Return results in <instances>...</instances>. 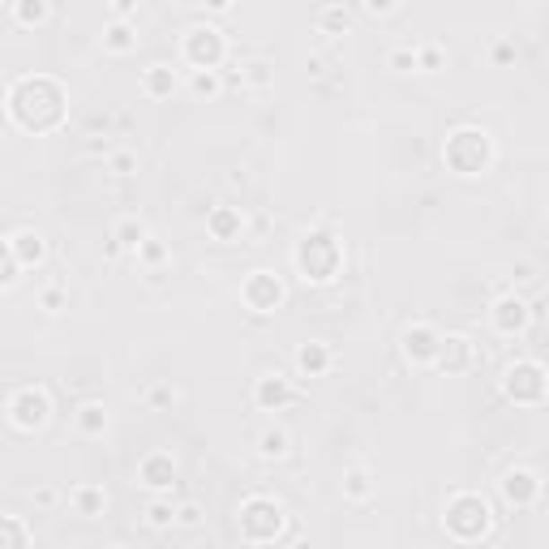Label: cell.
I'll use <instances>...</instances> for the list:
<instances>
[{
	"instance_id": "cell-4",
	"label": "cell",
	"mask_w": 549,
	"mask_h": 549,
	"mask_svg": "<svg viewBox=\"0 0 549 549\" xmlns=\"http://www.w3.org/2000/svg\"><path fill=\"white\" fill-rule=\"evenodd\" d=\"M442 524L455 541H481L493 528V507L481 493H451L442 507Z\"/></svg>"
},
{
	"instance_id": "cell-46",
	"label": "cell",
	"mask_w": 549,
	"mask_h": 549,
	"mask_svg": "<svg viewBox=\"0 0 549 549\" xmlns=\"http://www.w3.org/2000/svg\"><path fill=\"white\" fill-rule=\"evenodd\" d=\"M112 549H125V545H112Z\"/></svg>"
},
{
	"instance_id": "cell-17",
	"label": "cell",
	"mask_w": 549,
	"mask_h": 549,
	"mask_svg": "<svg viewBox=\"0 0 549 549\" xmlns=\"http://www.w3.org/2000/svg\"><path fill=\"white\" fill-rule=\"evenodd\" d=\"M177 86H180V69L168 65V60H155V65L142 69V95L146 99H168Z\"/></svg>"
},
{
	"instance_id": "cell-33",
	"label": "cell",
	"mask_w": 549,
	"mask_h": 549,
	"mask_svg": "<svg viewBox=\"0 0 549 549\" xmlns=\"http://www.w3.org/2000/svg\"><path fill=\"white\" fill-rule=\"evenodd\" d=\"M447 65V52L438 43H416V69H442Z\"/></svg>"
},
{
	"instance_id": "cell-32",
	"label": "cell",
	"mask_w": 549,
	"mask_h": 549,
	"mask_svg": "<svg viewBox=\"0 0 549 549\" xmlns=\"http://www.w3.org/2000/svg\"><path fill=\"white\" fill-rule=\"evenodd\" d=\"M387 65H391V69H399V74L416 69V43H395L391 57H387Z\"/></svg>"
},
{
	"instance_id": "cell-36",
	"label": "cell",
	"mask_w": 549,
	"mask_h": 549,
	"mask_svg": "<svg viewBox=\"0 0 549 549\" xmlns=\"http://www.w3.org/2000/svg\"><path fill=\"white\" fill-rule=\"evenodd\" d=\"M39 309H48V314H60V309H65V292H60L57 283H48L39 292Z\"/></svg>"
},
{
	"instance_id": "cell-9",
	"label": "cell",
	"mask_w": 549,
	"mask_h": 549,
	"mask_svg": "<svg viewBox=\"0 0 549 549\" xmlns=\"http://www.w3.org/2000/svg\"><path fill=\"white\" fill-rule=\"evenodd\" d=\"M283 296H288V288H283V279L274 271H249L245 283H240V301L254 314H274L283 305Z\"/></svg>"
},
{
	"instance_id": "cell-8",
	"label": "cell",
	"mask_w": 549,
	"mask_h": 549,
	"mask_svg": "<svg viewBox=\"0 0 549 549\" xmlns=\"http://www.w3.org/2000/svg\"><path fill=\"white\" fill-rule=\"evenodd\" d=\"M52 421V399L43 387H18L9 391V425L22 433H35Z\"/></svg>"
},
{
	"instance_id": "cell-3",
	"label": "cell",
	"mask_w": 549,
	"mask_h": 549,
	"mask_svg": "<svg viewBox=\"0 0 549 549\" xmlns=\"http://www.w3.org/2000/svg\"><path fill=\"white\" fill-rule=\"evenodd\" d=\"M292 262H296V271H301V279H309V283H331L335 274L344 271V245H339L331 232L314 228V232L301 236Z\"/></svg>"
},
{
	"instance_id": "cell-45",
	"label": "cell",
	"mask_w": 549,
	"mask_h": 549,
	"mask_svg": "<svg viewBox=\"0 0 549 549\" xmlns=\"http://www.w3.org/2000/svg\"><path fill=\"white\" fill-rule=\"evenodd\" d=\"M292 549H314V545H309V541H296V545Z\"/></svg>"
},
{
	"instance_id": "cell-34",
	"label": "cell",
	"mask_w": 549,
	"mask_h": 549,
	"mask_svg": "<svg viewBox=\"0 0 549 549\" xmlns=\"http://www.w3.org/2000/svg\"><path fill=\"white\" fill-rule=\"evenodd\" d=\"M108 172H112V177H134L137 155L134 151H112V155H108Z\"/></svg>"
},
{
	"instance_id": "cell-43",
	"label": "cell",
	"mask_w": 549,
	"mask_h": 549,
	"mask_svg": "<svg viewBox=\"0 0 549 549\" xmlns=\"http://www.w3.org/2000/svg\"><path fill=\"white\" fill-rule=\"evenodd\" d=\"M35 507H57V490H48V485H43V490H35Z\"/></svg>"
},
{
	"instance_id": "cell-10",
	"label": "cell",
	"mask_w": 549,
	"mask_h": 549,
	"mask_svg": "<svg viewBox=\"0 0 549 549\" xmlns=\"http://www.w3.org/2000/svg\"><path fill=\"white\" fill-rule=\"evenodd\" d=\"M490 322L498 335L515 339V335H524L532 327V305L519 292H498L490 305Z\"/></svg>"
},
{
	"instance_id": "cell-5",
	"label": "cell",
	"mask_w": 549,
	"mask_h": 549,
	"mask_svg": "<svg viewBox=\"0 0 549 549\" xmlns=\"http://www.w3.org/2000/svg\"><path fill=\"white\" fill-rule=\"evenodd\" d=\"M283 524H288L283 507L274 498H266V493H254V498L240 502V536L249 545H271L274 536L283 532Z\"/></svg>"
},
{
	"instance_id": "cell-28",
	"label": "cell",
	"mask_w": 549,
	"mask_h": 549,
	"mask_svg": "<svg viewBox=\"0 0 549 549\" xmlns=\"http://www.w3.org/2000/svg\"><path fill=\"white\" fill-rule=\"evenodd\" d=\"M373 493V476L365 468H348L344 472V498H353V502H365Z\"/></svg>"
},
{
	"instance_id": "cell-42",
	"label": "cell",
	"mask_w": 549,
	"mask_h": 549,
	"mask_svg": "<svg viewBox=\"0 0 549 549\" xmlns=\"http://www.w3.org/2000/svg\"><path fill=\"white\" fill-rule=\"evenodd\" d=\"M507 279L510 283H532V279H536V274H532V262H515Z\"/></svg>"
},
{
	"instance_id": "cell-19",
	"label": "cell",
	"mask_w": 549,
	"mask_h": 549,
	"mask_svg": "<svg viewBox=\"0 0 549 549\" xmlns=\"http://www.w3.org/2000/svg\"><path fill=\"white\" fill-rule=\"evenodd\" d=\"M331 344H322V339H309V344H301L296 348V370L301 378H322V373L331 370Z\"/></svg>"
},
{
	"instance_id": "cell-23",
	"label": "cell",
	"mask_w": 549,
	"mask_h": 549,
	"mask_svg": "<svg viewBox=\"0 0 549 549\" xmlns=\"http://www.w3.org/2000/svg\"><path fill=\"white\" fill-rule=\"evenodd\" d=\"M318 30L322 35H348L353 30V13L344 4H322L318 9Z\"/></svg>"
},
{
	"instance_id": "cell-25",
	"label": "cell",
	"mask_w": 549,
	"mask_h": 549,
	"mask_svg": "<svg viewBox=\"0 0 549 549\" xmlns=\"http://www.w3.org/2000/svg\"><path fill=\"white\" fill-rule=\"evenodd\" d=\"M74 421H78V433H86V438H99V433L108 430V408H103V404H82Z\"/></svg>"
},
{
	"instance_id": "cell-37",
	"label": "cell",
	"mask_w": 549,
	"mask_h": 549,
	"mask_svg": "<svg viewBox=\"0 0 549 549\" xmlns=\"http://www.w3.org/2000/svg\"><path fill=\"white\" fill-rule=\"evenodd\" d=\"M146 404H151V408H172V404H177V391H172V387H151V391H146Z\"/></svg>"
},
{
	"instance_id": "cell-20",
	"label": "cell",
	"mask_w": 549,
	"mask_h": 549,
	"mask_svg": "<svg viewBox=\"0 0 549 549\" xmlns=\"http://www.w3.org/2000/svg\"><path fill=\"white\" fill-rule=\"evenodd\" d=\"M134 48H137V26H129V22H108L103 26V52L129 57Z\"/></svg>"
},
{
	"instance_id": "cell-6",
	"label": "cell",
	"mask_w": 549,
	"mask_h": 549,
	"mask_svg": "<svg viewBox=\"0 0 549 549\" xmlns=\"http://www.w3.org/2000/svg\"><path fill=\"white\" fill-rule=\"evenodd\" d=\"M228 60V35L211 26V22H197L185 30V65H189V74H206V69H215Z\"/></svg>"
},
{
	"instance_id": "cell-26",
	"label": "cell",
	"mask_w": 549,
	"mask_h": 549,
	"mask_svg": "<svg viewBox=\"0 0 549 549\" xmlns=\"http://www.w3.org/2000/svg\"><path fill=\"white\" fill-rule=\"evenodd\" d=\"M112 236L120 240V249H142V245L151 240V232H146L142 219H120L117 228H112Z\"/></svg>"
},
{
	"instance_id": "cell-27",
	"label": "cell",
	"mask_w": 549,
	"mask_h": 549,
	"mask_svg": "<svg viewBox=\"0 0 549 549\" xmlns=\"http://www.w3.org/2000/svg\"><path fill=\"white\" fill-rule=\"evenodd\" d=\"M13 18L22 26H39V22L52 18V4L48 0H13Z\"/></svg>"
},
{
	"instance_id": "cell-15",
	"label": "cell",
	"mask_w": 549,
	"mask_h": 549,
	"mask_svg": "<svg viewBox=\"0 0 549 549\" xmlns=\"http://www.w3.org/2000/svg\"><path fill=\"white\" fill-rule=\"evenodd\" d=\"M442 373H468L476 365V344L468 335H442V353L433 361Z\"/></svg>"
},
{
	"instance_id": "cell-41",
	"label": "cell",
	"mask_w": 549,
	"mask_h": 549,
	"mask_svg": "<svg viewBox=\"0 0 549 549\" xmlns=\"http://www.w3.org/2000/svg\"><path fill=\"white\" fill-rule=\"evenodd\" d=\"M510 60H515V43L498 39V43H493V65H510Z\"/></svg>"
},
{
	"instance_id": "cell-24",
	"label": "cell",
	"mask_w": 549,
	"mask_h": 549,
	"mask_svg": "<svg viewBox=\"0 0 549 549\" xmlns=\"http://www.w3.org/2000/svg\"><path fill=\"white\" fill-rule=\"evenodd\" d=\"M288 447H292V438H288V430H279V425L257 433V455H262V459H283Z\"/></svg>"
},
{
	"instance_id": "cell-35",
	"label": "cell",
	"mask_w": 549,
	"mask_h": 549,
	"mask_svg": "<svg viewBox=\"0 0 549 549\" xmlns=\"http://www.w3.org/2000/svg\"><path fill=\"white\" fill-rule=\"evenodd\" d=\"M137 257H142V262H146V266L155 271V266H163V262H168V245H159L155 236H151V240H146V245L137 249Z\"/></svg>"
},
{
	"instance_id": "cell-14",
	"label": "cell",
	"mask_w": 549,
	"mask_h": 549,
	"mask_svg": "<svg viewBox=\"0 0 549 549\" xmlns=\"http://www.w3.org/2000/svg\"><path fill=\"white\" fill-rule=\"evenodd\" d=\"M177 476H180V468L168 451H151L137 464V485H146L151 493H168L177 485Z\"/></svg>"
},
{
	"instance_id": "cell-44",
	"label": "cell",
	"mask_w": 549,
	"mask_h": 549,
	"mask_svg": "<svg viewBox=\"0 0 549 549\" xmlns=\"http://www.w3.org/2000/svg\"><path fill=\"white\" fill-rule=\"evenodd\" d=\"M129 13H134V0H117V4H112V22H125Z\"/></svg>"
},
{
	"instance_id": "cell-40",
	"label": "cell",
	"mask_w": 549,
	"mask_h": 549,
	"mask_svg": "<svg viewBox=\"0 0 549 549\" xmlns=\"http://www.w3.org/2000/svg\"><path fill=\"white\" fill-rule=\"evenodd\" d=\"M18 271H22V262L4 249V274H0V283H4V288H13V283H18Z\"/></svg>"
},
{
	"instance_id": "cell-12",
	"label": "cell",
	"mask_w": 549,
	"mask_h": 549,
	"mask_svg": "<svg viewBox=\"0 0 549 549\" xmlns=\"http://www.w3.org/2000/svg\"><path fill=\"white\" fill-rule=\"evenodd\" d=\"M296 399H301V391H296L292 378H283V373H262L254 382V404L262 412H283L292 408Z\"/></svg>"
},
{
	"instance_id": "cell-13",
	"label": "cell",
	"mask_w": 549,
	"mask_h": 549,
	"mask_svg": "<svg viewBox=\"0 0 549 549\" xmlns=\"http://www.w3.org/2000/svg\"><path fill=\"white\" fill-rule=\"evenodd\" d=\"M442 353V331L430 327V322H412L408 331H404V356H408L412 365H433Z\"/></svg>"
},
{
	"instance_id": "cell-39",
	"label": "cell",
	"mask_w": 549,
	"mask_h": 549,
	"mask_svg": "<svg viewBox=\"0 0 549 549\" xmlns=\"http://www.w3.org/2000/svg\"><path fill=\"white\" fill-rule=\"evenodd\" d=\"M361 9H365L370 18H391V13H399V4H391V0H365Z\"/></svg>"
},
{
	"instance_id": "cell-18",
	"label": "cell",
	"mask_w": 549,
	"mask_h": 549,
	"mask_svg": "<svg viewBox=\"0 0 549 549\" xmlns=\"http://www.w3.org/2000/svg\"><path fill=\"white\" fill-rule=\"evenodd\" d=\"M4 249L18 257L22 266H39L43 257H48V240H43L39 232H30V228H22V232H13L4 240Z\"/></svg>"
},
{
	"instance_id": "cell-29",
	"label": "cell",
	"mask_w": 549,
	"mask_h": 549,
	"mask_svg": "<svg viewBox=\"0 0 549 549\" xmlns=\"http://www.w3.org/2000/svg\"><path fill=\"white\" fill-rule=\"evenodd\" d=\"M0 532H4V549H30V532L18 515H4L0 519Z\"/></svg>"
},
{
	"instance_id": "cell-7",
	"label": "cell",
	"mask_w": 549,
	"mask_h": 549,
	"mask_svg": "<svg viewBox=\"0 0 549 549\" xmlns=\"http://www.w3.org/2000/svg\"><path fill=\"white\" fill-rule=\"evenodd\" d=\"M502 395H507L510 404H524V408H532V404H541L549 395V378L545 370L536 365V361H510L507 370H502Z\"/></svg>"
},
{
	"instance_id": "cell-38",
	"label": "cell",
	"mask_w": 549,
	"mask_h": 549,
	"mask_svg": "<svg viewBox=\"0 0 549 549\" xmlns=\"http://www.w3.org/2000/svg\"><path fill=\"white\" fill-rule=\"evenodd\" d=\"M177 524H180V528H197V524H202V507H197V502H180V507H177Z\"/></svg>"
},
{
	"instance_id": "cell-22",
	"label": "cell",
	"mask_w": 549,
	"mask_h": 549,
	"mask_svg": "<svg viewBox=\"0 0 549 549\" xmlns=\"http://www.w3.org/2000/svg\"><path fill=\"white\" fill-rule=\"evenodd\" d=\"M69 507L78 510V515H86V519H95V515L108 510V493L99 490V485H74L69 490Z\"/></svg>"
},
{
	"instance_id": "cell-21",
	"label": "cell",
	"mask_w": 549,
	"mask_h": 549,
	"mask_svg": "<svg viewBox=\"0 0 549 549\" xmlns=\"http://www.w3.org/2000/svg\"><path fill=\"white\" fill-rule=\"evenodd\" d=\"M236 86H245V91H271L274 86V69L266 60H245L240 69L232 74Z\"/></svg>"
},
{
	"instance_id": "cell-16",
	"label": "cell",
	"mask_w": 549,
	"mask_h": 549,
	"mask_svg": "<svg viewBox=\"0 0 549 549\" xmlns=\"http://www.w3.org/2000/svg\"><path fill=\"white\" fill-rule=\"evenodd\" d=\"M206 232H211V240H219V245H232V240L245 236V215H240L236 206H211V211H206Z\"/></svg>"
},
{
	"instance_id": "cell-1",
	"label": "cell",
	"mask_w": 549,
	"mask_h": 549,
	"mask_svg": "<svg viewBox=\"0 0 549 549\" xmlns=\"http://www.w3.org/2000/svg\"><path fill=\"white\" fill-rule=\"evenodd\" d=\"M65 86H60L52 74H26V78H13L9 91H4V108H9V120L30 129V134H48L65 120Z\"/></svg>"
},
{
	"instance_id": "cell-11",
	"label": "cell",
	"mask_w": 549,
	"mask_h": 549,
	"mask_svg": "<svg viewBox=\"0 0 549 549\" xmlns=\"http://www.w3.org/2000/svg\"><path fill=\"white\" fill-rule=\"evenodd\" d=\"M498 490H502V498H507V507H515V510H528V507H536L541 502V476L532 468H507L502 472V481H498Z\"/></svg>"
},
{
	"instance_id": "cell-30",
	"label": "cell",
	"mask_w": 549,
	"mask_h": 549,
	"mask_svg": "<svg viewBox=\"0 0 549 549\" xmlns=\"http://www.w3.org/2000/svg\"><path fill=\"white\" fill-rule=\"evenodd\" d=\"M146 524H151V528H172V524H177V507H172V502H168V498H155V502H151V507H146Z\"/></svg>"
},
{
	"instance_id": "cell-31",
	"label": "cell",
	"mask_w": 549,
	"mask_h": 549,
	"mask_svg": "<svg viewBox=\"0 0 549 549\" xmlns=\"http://www.w3.org/2000/svg\"><path fill=\"white\" fill-rule=\"evenodd\" d=\"M189 91H194V95L215 99L219 91H223V78H219L215 69H206V74H189Z\"/></svg>"
},
{
	"instance_id": "cell-2",
	"label": "cell",
	"mask_w": 549,
	"mask_h": 549,
	"mask_svg": "<svg viewBox=\"0 0 549 549\" xmlns=\"http://www.w3.org/2000/svg\"><path fill=\"white\" fill-rule=\"evenodd\" d=\"M442 159L455 177H481L493 163V137L481 125H459L447 142H442Z\"/></svg>"
}]
</instances>
